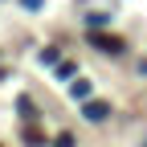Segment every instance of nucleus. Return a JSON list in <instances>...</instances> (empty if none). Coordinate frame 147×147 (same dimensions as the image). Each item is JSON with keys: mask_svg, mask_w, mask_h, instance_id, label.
Wrapping results in <instances>:
<instances>
[{"mask_svg": "<svg viewBox=\"0 0 147 147\" xmlns=\"http://www.w3.org/2000/svg\"><path fill=\"white\" fill-rule=\"evenodd\" d=\"M90 45L102 49V53H123V49H127L119 37H110V33H90Z\"/></svg>", "mask_w": 147, "mask_h": 147, "instance_id": "f257e3e1", "label": "nucleus"}, {"mask_svg": "<svg viewBox=\"0 0 147 147\" xmlns=\"http://www.w3.org/2000/svg\"><path fill=\"white\" fill-rule=\"evenodd\" d=\"M106 115H110V106H106V102H94V98H90V102L82 106V119H90V123H102Z\"/></svg>", "mask_w": 147, "mask_h": 147, "instance_id": "f03ea898", "label": "nucleus"}, {"mask_svg": "<svg viewBox=\"0 0 147 147\" xmlns=\"http://www.w3.org/2000/svg\"><path fill=\"white\" fill-rule=\"evenodd\" d=\"M74 69H78L74 61H61L57 69H53V78H57V82H65V78H74Z\"/></svg>", "mask_w": 147, "mask_h": 147, "instance_id": "7ed1b4c3", "label": "nucleus"}, {"mask_svg": "<svg viewBox=\"0 0 147 147\" xmlns=\"http://www.w3.org/2000/svg\"><path fill=\"white\" fill-rule=\"evenodd\" d=\"M69 94H74V98H86V94H90V82H86V78H78V82L69 86Z\"/></svg>", "mask_w": 147, "mask_h": 147, "instance_id": "20e7f679", "label": "nucleus"}, {"mask_svg": "<svg viewBox=\"0 0 147 147\" xmlns=\"http://www.w3.org/2000/svg\"><path fill=\"white\" fill-rule=\"evenodd\" d=\"M16 110H21V115H25V119H37V106H33L29 98H16Z\"/></svg>", "mask_w": 147, "mask_h": 147, "instance_id": "39448f33", "label": "nucleus"}, {"mask_svg": "<svg viewBox=\"0 0 147 147\" xmlns=\"http://www.w3.org/2000/svg\"><path fill=\"white\" fill-rule=\"evenodd\" d=\"M53 147H78V139H74V135H69V131H61V135H57V139H53Z\"/></svg>", "mask_w": 147, "mask_h": 147, "instance_id": "423d86ee", "label": "nucleus"}, {"mask_svg": "<svg viewBox=\"0 0 147 147\" xmlns=\"http://www.w3.org/2000/svg\"><path fill=\"white\" fill-rule=\"evenodd\" d=\"M21 4H25L29 12H37V8H41V4H45V0H21Z\"/></svg>", "mask_w": 147, "mask_h": 147, "instance_id": "0eeeda50", "label": "nucleus"}, {"mask_svg": "<svg viewBox=\"0 0 147 147\" xmlns=\"http://www.w3.org/2000/svg\"><path fill=\"white\" fill-rule=\"evenodd\" d=\"M0 78H4V61H0Z\"/></svg>", "mask_w": 147, "mask_h": 147, "instance_id": "6e6552de", "label": "nucleus"}]
</instances>
